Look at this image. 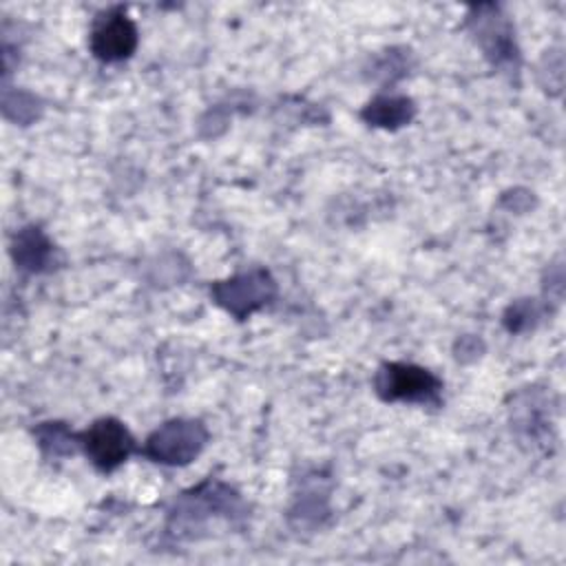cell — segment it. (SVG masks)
<instances>
[{
  "mask_svg": "<svg viewBox=\"0 0 566 566\" xmlns=\"http://www.w3.org/2000/svg\"><path fill=\"white\" fill-rule=\"evenodd\" d=\"M243 513L245 504L232 486L217 480H206L203 484L192 486L179 495L175 509L168 513V531L175 537L192 539L201 535L210 520H237Z\"/></svg>",
  "mask_w": 566,
  "mask_h": 566,
  "instance_id": "6da1fadb",
  "label": "cell"
},
{
  "mask_svg": "<svg viewBox=\"0 0 566 566\" xmlns=\"http://www.w3.org/2000/svg\"><path fill=\"white\" fill-rule=\"evenodd\" d=\"M464 29L493 69L509 75L520 73L522 55L515 40V27L500 4L484 2L471 7L464 15Z\"/></svg>",
  "mask_w": 566,
  "mask_h": 566,
  "instance_id": "7a4b0ae2",
  "label": "cell"
},
{
  "mask_svg": "<svg viewBox=\"0 0 566 566\" xmlns=\"http://www.w3.org/2000/svg\"><path fill=\"white\" fill-rule=\"evenodd\" d=\"M208 440L210 433L201 420L170 418L146 438L142 453L157 464L186 467L201 455Z\"/></svg>",
  "mask_w": 566,
  "mask_h": 566,
  "instance_id": "3957f363",
  "label": "cell"
},
{
  "mask_svg": "<svg viewBox=\"0 0 566 566\" xmlns=\"http://www.w3.org/2000/svg\"><path fill=\"white\" fill-rule=\"evenodd\" d=\"M374 391L382 402L440 405L442 380L416 363H382L374 374Z\"/></svg>",
  "mask_w": 566,
  "mask_h": 566,
  "instance_id": "277c9868",
  "label": "cell"
},
{
  "mask_svg": "<svg viewBox=\"0 0 566 566\" xmlns=\"http://www.w3.org/2000/svg\"><path fill=\"white\" fill-rule=\"evenodd\" d=\"M276 296V281L265 268H250L210 285V298L237 321H245Z\"/></svg>",
  "mask_w": 566,
  "mask_h": 566,
  "instance_id": "5b68a950",
  "label": "cell"
},
{
  "mask_svg": "<svg viewBox=\"0 0 566 566\" xmlns=\"http://www.w3.org/2000/svg\"><path fill=\"white\" fill-rule=\"evenodd\" d=\"M77 438L80 451L99 473H113L137 451L128 427L113 416L97 418L84 431H80Z\"/></svg>",
  "mask_w": 566,
  "mask_h": 566,
  "instance_id": "8992f818",
  "label": "cell"
},
{
  "mask_svg": "<svg viewBox=\"0 0 566 566\" xmlns=\"http://www.w3.org/2000/svg\"><path fill=\"white\" fill-rule=\"evenodd\" d=\"M137 42V24L124 7H108L95 15L88 33V49L99 62L115 64L128 60L135 53Z\"/></svg>",
  "mask_w": 566,
  "mask_h": 566,
  "instance_id": "52a82bcc",
  "label": "cell"
},
{
  "mask_svg": "<svg viewBox=\"0 0 566 566\" xmlns=\"http://www.w3.org/2000/svg\"><path fill=\"white\" fill-rule=\"evenodd\" d=\"M11 254L20 270L46 272L55 261V245L38 226H27L13 237Z\"/></svg>",
  "mask_w": 566,
  "mask_h": 566,
  "instance_id": "ba28073f",
  "label": "cell"
},
{
  "mask_svg": "<svg viewBox=\"0 0 566 566\" xmlns=\"http://www.w3.org/2000/svg\"><path fill=\"white\" fill-rule=\"evenodd\" d=\"M416 117V104L407 95H394V93H382L369 99L363 111L360 119L369 126L385 128V130H396L407 126Z\"/></svg>",
  "mask_w": 566,
  "mask_h": 566,
  "instance_id": "9c48e42d",
  "label": "cell"
},
{
  "mask_svg": "<svg viewBox=\"0 0 566 566\" xmlns=\"http://www.w3.org/2000/svg\"><path fill=\"white\" fill-rule=\"evenodd\" d=\"M33 436L38 438L44 453H49L53 458L71 455V453L80 451L77 433H73L64 422H40L33 429Z\"/></svg>",
  "mask_w": 566,
  "mask_h": 566,
  "instance_id": "30bf717a",
  "label": "cell"
},
{
  "mask_svg": "<svg viewBox=\"0 0 566 566\" xmlns=\"http://www.w3.org/2000/svg\"><path fill=\"white\" fill-rule=\"evenodd\" d=\"M542 316H544V310L535 298H517L504 310L502 323L506 332L522 334V332H531Z\"/></svg>",
  "mask_w": 566,
  "mask_h": 566,
  "instance_id": "8fae6325",
  "label": "cell"
},
{
  "mask_svg": "<svg viewBox=\"0 0 566 566\" xmlns=\"http://www.w3.org/2000/svg\"><path fill=\"white\" fill-rule=\"evenodd\" d=\"M546 75V80H542V88L557 97L562 95V86H564V55L559 49H551L542 55L539 64H537V77Z\"/></svg>",
  "mask_w": 566,
  "mask_h": 566,
  "instance_id": "7c38bea8",
  "label": "cell"
},
{
  "mask_svg": "<svg viewBox=\"0 0 566 566\" xmlns=\"http://www.w3.org/2000/svg\"><path fill=\"white\" fill-rule=\"evenodd\" d=\"M548 283H544V290H546V296H548V303H559L562 296H564V265L562 261H553L548 265Z\"/></svg>",
  "mask_w": 566,
  "mask_h": 566,
  "instance_id": "4fadbf2b",
  "label": "cell"
},
{
  "mask_svg": "<svg viewBox=\"0 0 566 566\" xmlns=\"http://www.w3.org/2000/svg\"><path fill=\"white\" fill-rule=\"evenodd\" d=\"M502 201L506 203L509 210H513V212H524V210H528V208L533 206L535 197H533V192H528V190H511V192H504Z\"/></svg>",
  "mask_w": 566,
  "mask_h": 566,
  "instance_id": "5bb4252c",
  "label": "cell"
},
{
  "mask_svg": "<svg viewBox=\"0 0 566 566\" xmlns=\"http://www.w3.org/2000/svg\"><path fill=\"white\" fill-rule=\"evenodd\" d=\"M482 354V340L475 336H462L455 343V358L458 360H473Z\"/></svg>",
  "mask_w": 566,
  "mask_h": 566,
  "instance_id": "9a60e30c",
  "label": "cell"
}]
</instances>
